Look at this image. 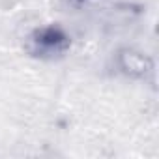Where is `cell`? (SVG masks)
<instances>
[{"instance_id": "cell-1", "label": "cell", "mask_w": 159, "mask_h": 159, "mask_svg": "<svg viewBox=\"0 0 159 159\" xmlns=\"http://www.w3.org/2000/svg\"><path fill=\"white\" fill-rule=\"evenodd\" d=\"M71 34L58 23H47L36 26L25 38V52L30 58L41 62H52L64 58L71 51Z\"/></svg>"}, {"instance_id": "cell-2", "label": "cell", "mask_w": 159, "mask_h": 159, "mask_svg": "<svg viewBox=\"0 0 159 159\" xmlns=\"http://www.w3.org/2000/svg\"><path fill=\"white\" fill-rule=\"evenodd\" d=\"M112 66L114 71L129 81L146 83L155 73V60L146 51L133 47V45H122L112 52Z\"/></svg>"}, {"instance_id": "cell-3", "label": "cell", "mask_w": 159, "mask_h": 159, "mask_svg": "<svg viewBox=\"0 0 159 159\" xmlns=\"http://www.w3.org/2000/svg\"><path fill=\"white\" fill-rule=\"evenodd\" d=\"M60 2L66 8H71V10H83L84 6H88L92 2V0H60Z\"/></svg>"}]
</instances>
